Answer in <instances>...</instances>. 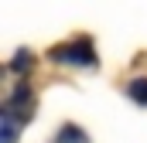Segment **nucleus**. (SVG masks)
<instances>
[{
	"instance_id": "nucleus-3",
	"label": "nucleus",
	"mask_w": 147,
	"mask_h": 143,
	"mask_svg": "<svg viewBox=\"0 0 147 143\" xmlns=\"http://www.w3.org/2000/svg\"><path fill=\"white\" fill-rule=\"evenodd\" d=\"M17 123H21V119L7 109V112H3V136H0V143H14L17 140Z\"/></svg>"
},
{
	"instance_id": "nucleus-1",
	"label": "nucleus",
	"mask_w": 147,
	"mask_h": 143,
	"mask_svg": "<svg viewBox=\"0 0 147 143\" xmlns=\"http://www.w3.org/2000/svg\"><path fill=\"white\" fill-rule=\"evenodd\" d=\"M51 58L55 61H69V65H96V55H92V44L89 41H72L65 48H55Z\"/></svg>"
},
{
	"instance_id": "nucleus-4",
	"label": "nucleus",
	"mask_w": 147,
	"mask_h": 143,
	"mask_svg": "<svg viewBox=\"0 0 147 143\" xmlns=\"http://www.w3.org/2000/svg\"><path fill=\"white\" fill-rule=\"evenodd\" d=\"M127 92H130V99H134V102H140V106H147V78H134Z\"/></svg>"
},
{
	"instance_id": "nucleus-2",
	"label": "nucleus",
	"mask_w": 147,
	"mask_h": 143,
	"mask_svg": "<svg viewBox=\"0 0 147 143\" xmlns=\"http://www.w3.org/2000/svg\"><path fill=\"white\" fill-rule=\"evenodd\" d=\"M55 143H89V140H86V133L79 126H62L58 136H55Z\"/></svg>"
}]
</instances>
